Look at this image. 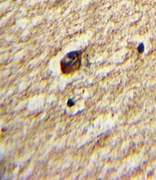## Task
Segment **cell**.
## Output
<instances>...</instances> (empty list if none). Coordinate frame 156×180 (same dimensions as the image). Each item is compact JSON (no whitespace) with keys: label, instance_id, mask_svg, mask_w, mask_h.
<instances>
[{"label":"cell","instance_id":"6da1fadb","mask_svg":"<svg viewBox=\"0 0 156 180\" xmlns=\"http://www.w3.org/2000/svg\"><path fill=\"white\" fill-rule=\"evenodd\" d=\"M80 64V55L78 52L70 53L62 60L61 70L64 74L68 75L77 70Z\"/></svg>","mask_w":156,"mask_h":180},{"label":"cell","instance_id":"7a4b0ae2","mask_svg":"<svg viewBox=\"0 0 156 180\" xmlns=\"http://www.w3.org/2000/svg\"><path fill=\"white\" fill-rule=\"evenodd\" d=\"M137 50H138V51H139V52L140 53H142L143 52L144 50V46L143 44L142 43L140 44L139 46H138Z\"/></svg>","mask_w":156,"mask_h":180},{"label":"cell","instance_id":"3957f363","mask_svg":"<svg viewBox=\"0 0 156 180\" xmlns=\"http://www.w3.org/2000/svg\"><path fill=\"white\" fill-rule=\"evenodd\" d=\"M74 104V102H73V100L70 99V100H68V101H67V105H68L69 107H73Z\"/></svg>","mask_w":156,"mask_h":180}]
</instances>
